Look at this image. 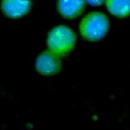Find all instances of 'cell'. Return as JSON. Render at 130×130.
I'll return each mask as SVG.
<instances>
[{"label": "cell", "instance_id": "1", "mask_svg": "<svg viewBox=\"0 0 130 130\" xmlns=\"http://www.w3.org/2000/svg\"><path fill=\"white\" fill-rule=\"evenodd\" d=\"M109 29L107 17L99 12H93L85 17L80 24L81 35L87 40L94 42L103 38Z\"/></svg>", "mask_w": 130, "mask_h": 130}, {"label": "cell", "instance_id": "2", "mask_svg": "<svg viewBox=\"0 0 130 130\" xmlns=\"http://www.w3.org/2000/svg\"><path fill=\"white\" fill-rule=\"evenodd\" d=\"M76 39V34L72 29L64 25H60L49 32L47 42L51 52L57 56H63L73 50Z\"/></svg>", "mask_w": 130, "mask_h": 130}, {"label": "cell", "instance_id": "3", "mask_svg": "<svg viewBox=\"0 0 130 130\" xmlns=\"http://www.w3.org/2000/svg\"><path fill=\"white\" fill-rule=\"evenodd\" d=\"M36 69L43 75H53L61 72V61L58 56L51 52L41 53L36 60Z\"/></svg>", "mask_w": 130, "mask_h": 130}, {"label": "cell", "instance_id": "4", "mask_svg": "<svg viewBox=\"0 0 130 130\" xmlns=\"http://www.w3.org/2000/svg\"><path fill=\"white\" fill-rule=\"evenodd\" d=\"M30 6V0H2L1 7L4 15L18 19L28 13Z\"/></svg>", "mask_w": 130, "mask_h": 130}, {"label": "cell", "instance_id": "5", "mask_svg": "<svg viewBox=\"0 0 130 130\" xmlns=\"http://www.w3.org/2000/svg\"><path fill=\"white\" fill-rule=\"evenodd\" d=\"M85 1L86 0H58L57 10L65 18H76L84 11Z\"/></svg>", "mask_w": 130, "mask_h": 130}, {"label": "cell", "instance_id": "6", "mask_svg": "<svg viewBox=\"0 0 130 130\" xmlns=\"http://www.w3.org/2000/svg\"><path fill=\"white\" fill-rule=\"evenodd\" d=\"M108 10L119 18L130 16V0H107Z\"/></svg>", "mask_w": 130, "mask_h": 130}, {"label": "cell", "instance_id": "7", "mask_svg": "<svg viewBox=\"0 0 130 130\" xmlns=\"http://www.w3.org/2000/svg\"><path fill=\"white\" fill-rule=\"evenodd\" d=\"M88 4L92 6H99L103 4L105 0H86Z\"/></svg>", "mask_w": 130, "mask_h": 130}]
</instances>
